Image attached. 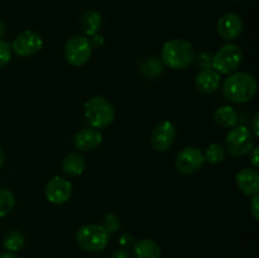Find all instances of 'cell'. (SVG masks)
Returning a JSON list of instances; mask_svg holds the SVG:
<instances>
[{
  "mask_svg": "<svg viewBox=\"0 0 259 258\" xmlns=\"http://www.w3.org/2000/svg\"><path fill=\"white\" fill-rule=\"evenodd\" d=\"M258 85L255 78L248 72H233L223 83V93L228 100L237 104H244L254 99Z\"/></svg>",
  "mask_w": 259,
  "mask_h": 258,
  "instance_id": "6da1fadb",
  "label": "cell"
},
{
  "mask_svg": "<svg viewBox=\"0 0 259 258\" xmlns=\"http://www.w3.org/2000/svg\"><path fill=\"white\" fill-rule=\"evenodd\" d=\"M161 58L164 65L172 70H186L196 60L195 48L189 40L171 39L162 47Z\"/></svg>",
  "mask_w": 259,
  "mask_h": 258,
  "instance_id": "7a4b0ae2",
  "label": "cell"
},
{
  "mask_svg": "<svg viewBox=\"0 0 259 258\" xmlns=\"http://www.w3.org/2000/svg\"><path fill=\"white\" fill-rule=\"evenodd\" d=\"M85 118L91 128H108L115 119V109L104 96H93L85 103Z\"/></svg>",
  "mask_w": 259,
  "mask_h": 258,
  "instance_id": "3957f363",
  "label": "cell"
},
{
  "mask_svg": "<svg viewBox=\"0 0 259 258\" xmlns=\"http://www.w3.org/2000/svg\"><path fill=\"white\" fill-rule=\"evenodd\" d=\"M76 242L86 252L98 253L110 242V233L99 224H85L76 233Z\"/></svg>",
  "mask_w": 259,
  "mask_h": 258,
  "instance_id": "277c9868",
  "label": "cell"
},
{
  "mask_svg": "<svg viewBox=\"0 0 259 258\" xmlns=\"http://www.w3.org/2000/svg\"><path fill=\"white\" fill-rule=\"evenodd\" d=\"M255 137L252 131L244 125L233 126L225 138V151L233 157H244L254 147Z\"/></svg>",
  "mask_w": 259,
  "mask_h": 258,
  "instance_id": "5b68a950",
  "label": "cell"
},
{
  "mask_svg": "<svg viewBox=\"0 0 259 258\" xmlns=\"http://www.w3.org/2000/svg\"><path fill=\"white\" fill-rule=\"evenodd\" d=\"M242 61L243 52L239 46L234 43H228L217 51L215 56L211 58V65L217 72L230 75L233 72H237L239 66L242 65Z\"/></svg>",
  "mask_w": 259,
  "mask_h": 258,
  "instance_id": "8992f818",
  "label": "cell"
},
{
  "mask_svg": "<svg viewBox=\"0 0 259 258\" xmlns=\"http://www.w3.org/2000/svg\"><path fill=\"white\" fill-rule=\"evenodd\" d=\"M93 45L85 35H73L65 45V58L67 63L81 67L90 60L93 55Z\"/></svg>",
  "mask_w": 259,
  "mask_h": 258,
  "instance_id": "52a82bcc",
  "label": "cell"
},
{
  "mask_svg": "<svg viewBox=\"0 0 259 258\" xmlns=\"http://www.w3.org/2000/svg\"><path fill=\"white\" fill-rule=\"evenodd\" d=\"M205 163L204 153L196 147H186L177 153L175 167L182 175H194L202 168Z\"/></svg>",
  "mask_w": 259,
  "mask_h": 258,
  "instance_id": "ba28073f",
  "label": "cell"
},
{
  "mask_svg": "<svg viewBox=\"0 0 259 258\" xmlns=\"http://www.w3.org/2000/svg\"><path fill=\"white\" fill-rule=\"evenodd\" d=\"M43 47V39L34 30H24L10 45L12 52L18 57H30L39 52Z\"/></svg>",
  "mask_w": 259,
  "mask_h": 258,
  "instance_id": "9c48e42d",
  "label": "cell"
},
{
  "mask_svg": "<svg viewBox=\"0 0 259 258\" xmlns=\"http://www.w3.org/2000/svg\"><path fill=\"white\" fill-rule=\"evenodd\" d=\"M45 195L52 204L62 205L67 202L72 195V184L63 177L55 176L46 185Z\"/></svg>",
  "mask_w": 259,
  "mask_h": 258,
  "instance_id": "30bf717a",
  "label": "cell"
},
{
  "mask_svg": "<svg viewBox=\"0 0 259 258\" xmlns=\"http://www.w3.org/2000/svg\"><path fill=\"white\" fill-rule=\"evenodd\" d=\"M176 138V128L169 120H163L154 126L151 134L152 148L156 152H166L171 148Z\"/></svg>",
  "mask_w": 259,
  "mask_h": 258,
  "instance_id": "8fae6325",
  "label": "cell"
},
{
  "mask_svg": "<svg viewBox=\"0 0 259 258\" xmlns=\"http://www.w3.org/2000/svg\"><path fill=\"white\" fill-rule=\"evenodd\" d=\"M244 29V24L237 13H227L222 15L217 23L218 34L224 40H234L240 37Z\"/></svg>",
  "mask_w": 259,
  "mask_h": 258,
  "instance_id": "7c38bea8",
  "label": "cell"
},
{
  "mask_svg": "<svg viewBox=\"0 0 259 258\" xmlns=\"http://www.w3.org/2000/svg\"><path fill=\"white\" fill-rule=\"evenodd\" d=\"M101 142L103 134L95 128H83L73 136V146L82 152H90L98 148Z\"/></svg>",
  "mask_w": 259,
  "mask_h": 258,
  "instance_id": "4fadbf2b",
  "label": "cell"
},
{
  "mask_svg": "<svg viewBox=\"0 0 259 258\" xmlns=\"http://www.w3.org/2000/svg\"><path fill=\"white\" fill-rule=\"evenodd\" d=\"M240 192L248 196L259 194V172L255 168H243L235 176Z\"/></svg>",
  "mask_w": 259,
  "mask_h": 258,
  "instance_id": "5bb4252c",
  "label": "cell"
},
{
  "mask_svg": "<svg viewBox=\"0 0 259 258\" xmlns=\"http://www.w3.org/2000/svg\"><path fill=\"white\" fill-rule=\"evenodd\" d=\"M220 73L214 68H204L197 73L195 78V88L202 95H210L215 93L220 85Z\"/></svg>",
  "mask_w": 259,
  "mask_h": 258,
  "instance_id": "9a60e30c",
  "label": "cell"
},
{
  "mask_svg": "<svg viewBox=\"0 0 259 258\" xmlns=\"http://www.w3.org/2000/svg\"><path fill=\"white\" fill-rule=\"evenodd\" d=\"M101 24H103V17H101L100 12L95 9L86 10L80 20L81 29L88 37H93V35L98 34Z\"/></svg>",
  "mask_w": 259,
  "mask_h": 258,
  "instance_id": "2e32d148",
  "label": "cell"
},
{
  "mask_svg": "<svg viewBox=\"0 0 259 258\" xmlns=\"http://www.w3.org/2000/svg\"><path fill=\"white\" fill-rule=\"evenodd\" d=\"M133 253L136 258H161V247L152 239L138 240L133 244Z\"/></svg>",
  "mask_w": 259,
  "mask_h": 258,
  "instance_id": "e0dca14e",
  "label": "cell"
},
{
  "mask_svg": "<svg viewBox=\"0 0 259 258\" xmlns=\"http://www.w3.org/2000/svg\"><path fill=\"white\" fill-rule=\"evenodd\" d=\"M86 161L82 154L80 153H70L63 158L62 161V169L68 176H80L85 171Z\"/></svg>",
  "mask_w": 259,
  "mask_h": 258,
  "instance_id": "ac0fdd59",
  "label": "cell"
},
{
  "mask_svg": "<svg viewBox=\"0 0 259 258\" xmlns=\"http://www.w3.org/2000/svg\"><path fill=\"white\" fill-rule=\"evenodd\" d=\"M214 121L222 128H233L238 123V113L233 106L223 105L214 113Z\"/></svg>",
  "mask_w": 259,
  "mask_h": 258,
  "instance_id": "d6986e66",
  "label": "cell"
},
{
  "mask_svg": "<svg viewBox=\"0 0 259 258\" xmlns=\"http://www.w3.org/2000/svg\"><path fill=\"white\" fill-rule=\"evenodd\" d=\"M25 242L24 234L19 229H12L7 233L3 240V245L8 252H18L23 248Z\"/></svg>",
  "mask_w": 259,
  "mask_h": 258,
  "instance_id": "ffe728a7",
  "label": "cell"
},
{
  "mask_svg": "<svg viewBox=\"0 0 259 258\" xmlns=\"http://www.w3.org/2000/svg\"><path fill=\"white\" fill-rule=\"evenodd\" d=\"M227 157V151H225L224 146L220 143H211L207 146V148L204 152L205 162H209L211 164H219Z\"/></svg>",
  "mask_w": 259,
  "mask_h": 258,
  "instance_id": "44dd1931",
  "label": "cell"
},
{
  "mask_svg": "<svg viewBox=\"0 0 259 258\" xmlns=\"http://www.w3.org/2000/svg\"><path fill=\"white\" fill-rule=\"evenodd\" d=\"M15 206V196L10 190L0 189V218L9 214Z\"/></svg>",
  "mask_w": 259,
  "mask_h": 258,
  "instance_id": "7402d4cb",
  "label": "cell"
},
{
  "mask_svg": "<svg viewBox=\"0 0 259 258\" xmlns=\"http://www.w3.org/2000/svg\"><path fill=\"white\" fill-rule=\"evenodd\" d=\"M12 60V48L4 39H0V70L4 68Z\"/></svg>",
  "mask_w": 259,
  "mask_h": 258,
  "instance_id": "603a6c76",
  "label": "cell"
},
{
  "mask_svg": "<svg viewBox=\"0 0 259 258\" xmlns=\"http://www.w3.org/2000/svg\"><path fill=\"white\" fill-rule=\"evenodd\" d=\"M103 225L109 233H115L118 232L119 228H120V222H119V218L115 214L110 212V214H106L103 219Z\"/></svg>",
  "mask_w": 259,
  "mask_h": 258,
  "instance_id": "cb8c5ba5",
  "label": "cell"
},
{
  "mask_svg": "<svg viewBox=\"0 0 259 258\" xmlns=\"http://www.w3.org/2000/svg\"><path fill=\"white\" fill-rule=\"evenodd\" d=\"M250 212L255 220H259V195H253L249 204Z\"/></svg>",
  "mask_w": 259,
  "mask_h": 258,
  "instance_id": "d4e9b609",
  "label": "cell"
},
{
  "mask_svg": "<svg viewBox=\"0 0 259 258\" xmlns=\"http://www.w3.org/2000/svg\"><path fill=\"white\" fill-rule=\"evenodd\" d=\"M258 146H254L252 148V151L249 152V159H250V163L253 164V168L257 169L259 166V158H258Z\"/></svg>",
  "mask_w": 259,
  "mask_h": 258,
  "instance_id": "484cf974",
  "label": "cell"
},
{
  "mask_svg": "<svg viewBox=\"0 0 259 258\" xmlns=\"http://www.w3.org/2000/svg\"><path fill=\"white\" fill-rule=\"evenodd\" d=\"M119 243H120V245H123V247H129V245H132V244H134V238H133V235H131V234H123L120 237V239H119Z\"/></svg>",
  "mask_w": 259,
  "mask_h": 258,
  "instance_id": "4316f807",
  "label": "cell"
},
{
  "mask_svg": "<svg viewBox=\"0 0 259 258\" xmlns=\"http://www.w3.org/2000/svg\"><path fill=\"white\" fill-rule=\"evenodd\" d=\"M110 258H132L131 253L125 248H120V249H116L115 252L111 254Z\"/></svg>",
  "mask_w": 259,
  "mask_h": 258,
  "instance_id": "83f0119b",
  "label": "cell"
},
{
  "mask_svg": "<svg viewBox=\"0 0 259 258\" xmlns=\"http://www.w3.org/2000/svg\"><path fill=\"white\" fill-rule=\"evenodd\" d=\"M91 42V45H93V47L94 46H95V47H101V46H103V43H104V38H103V35H99V34H95V35H93V40H90Z\"/></svg>",
  "mask_w": 259,
  "mask_h": 258,
  "instance_id": "f1b7e54d",
  "label": "cell"
},
{
  "mask_svg": "<svg viewBox=\"0 0 259 258\" xmlns=\"http://www.w3.org/2000/svg\"><path fill=\"white\" fill-rule=\"evenodd\" d=\"M258 120H259V114L257 113L254 115V119H253V136L255 137V138H258L259 137V126H258Z\"/></svg>",
  "mask_w": 259,
  "mask_h": 258,
  "instance_id": "f546056e",
  "label": "cell"
},
{
  "mask_svg": "<svg viewBox=\"0 0 259 258\" xmlns=\"http://www.w3.org/2000/svg\"><path fill=\"white\" fill-rule=\"evenodd\" d=\"M4 162H5V152H4V149H3V147L0 146V168L3 167Z\"/></svg>",
  "mask_w": 259,
  "mask_h": 258,
  "instance_id": "4dcf8cb0",
  "label": "cell"
},
{
  "mask_svg": "<svg viewBox=\"0 0 259 258\" xmlns=\"http://www.w3.org/2000/svg\"><path fill=\"white\" fill-rule=\"evenodd\" d=\"M5 33H7V28H5L4 22H3V20L0 19V38L4 37Z\"/></svg>",
  "mask_w": 259,
  "mask_h": 258,
  "instance_id": "1f68e13d",
  "label": "cell"
},
{
  "mask_svg": "<svg viewBox=\"0 0 259 258\" xmlns=\"http://www.w3.org/2000/svg\"><path fill=\"white\" fill-rule=\"evenodd\" d=\"M0 258H18V257L14 254V253L5 252V253H2V254H0Z\"/></svg>",
  "mask_w": 259,
  "mask_h": 258,
  "instance_id": "d6a6232c",
  "label": "cell"
}]
</instances>
